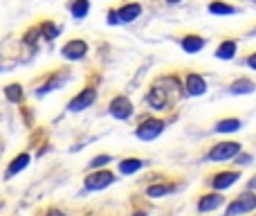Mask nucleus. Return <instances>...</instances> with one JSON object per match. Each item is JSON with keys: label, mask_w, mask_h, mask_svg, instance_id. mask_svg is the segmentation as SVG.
I'll use <instances>...</instances> for the list:
<instances>
[{"label": "nucleus", "mask_w": 256, "mask_h": 216, "mask_svg": "<svg viewBox=\"0 0 256 216\" xmlns=\"http://www.w3.org/2000/svg\"><path fill=\"white\" fill-rule=\"evenodd\" d=\"M68 81V75H61V77H56V79H52L50 84H45L43 88L38 90V95H45V93H52V90H56V88H61L63 84Z\"/></svg>", "instance_id": "nucleus-23"}, {"label": "nucleus", "mask_w": 256, "mask_h": 216, "mask_svg": "<svg viewBox=\"0 0 256 216\" xmlns=\"http://www.w3.org/2000/svg\"><path fill=\"white\" fill-rule=\"evenodd\" d=\"M61 54L66 59H70V61H79V59H84L86 54H88V43L81 41V39H74V41H70V43L63 45Z\"/></svg>", "instance_id": "nucleus-6"}, {"label": "nucleus", "mask_w": 256, "mask_h": 216, "mask_svg": "<svg viewBox=\"0 0 256 216\" xmlns=\"http://www.w3.org/2000/svg\"><path fill=\"white\" fill-rule=\"evenodd\" d=\"M252 209H256V196L254 194H243L227 207L225 216H240V214L252 212Z\"/></svg>", "instance_id": "nucleus-3"}, {"label": "nucleus", "mask_w": 256, "mask_h": 216, "mask_svg": "<svg viewBox=\"0 0 256 216\" xmlns=\"http://www.w3.org/2000/svg\"><path fill=\"white\" fill-rule=\"evenodd\" d=\"M240 126H243V122L240 119H220V122L216 124V133H236L240 131Z\"/></svg>", "instance_id": "nucleus-18"}, {"label": "nucleus", "mask_w": 256, "mask_h": 216, "mask_svg": "<svg viewBox=\"0 0 256 216\" xmlns=\"http://www.w3.org/2000/svg\"><path fill=\"white\" fill-rule=\"evenodd\" d=\"M171 191H173L171 185H150L148 189H146V194H148L150 198H160V196H166V194H171Z\"/></svg>", "instance_id": "nucleus-22"}, {"label": "nucleus", "mask_w": 256, "mask_h": 216, "mask_svg": "<svg viewBox=\"0 0 256 216\" xmlns=\"http://www.w3.org/2000/svg\"><path fill=\"white\" fill-rule=\"evenodd\" d=\"M58 32H61V27L52 25V23H43V25H40V34H43V39H48V41L56 39Z\"/></svg>", "instance_id": "nucleus-24"}, {"label": "nucleus", "mask_w": 256, "mask_h": 216, "mask_svg": "<svg viewBox=\"0 0 256 216\" xmlns=\"http://www.w3.org/2000/svg\"><path fill=\"white\" fill-rule=\"evenodd\" d=\"M88 12H90V0H72L70 3V14L76 18V21L86 18Z\"/></svg>", "instance_id": "nucleus-16"}, {"label": "nucleus", "mask_w": 256, "mask_h": 216, "mask_svg": "<svg viewBox=\"0 0 256 216\" xmlns=\"http://www.w3.org/2000/svg\"><path fill=\"white\" fill-rule=\"evenodd\" d=\"M94 102H97V90L86 88V90H81L74 99H70L68 110H72V113H81V110H86L88 106H92Z\"/></svg>", "instance_id": "nucleus-4"}, {"label": "nucleus", "mask_w": 256, "mask_h": 216, "mask_svg": "<svg viewBox=\"0 0 256 216\" xmlns=\"http://www.w3.org/2000/svg\"><path fill=\"white\" fill-rule=\"evenodd\" d=\"M250 189H256V176L252 178V180H250Z\"/></svg>", "instance_id": "nucleus-28"}, {"label": "nucleus", "mask_w": 256, "mask_h": 216, "mask_svg": "<svg viewBox=\"0 0 256 216\" xmlns=\"http://www.w3.org/2000/svg\"><path fill=\"white\" fill-rule=\"evenodd\" d=\"M30 164V155L27 153H20V155H16V158L12 160V164H9V169H7V173H4V178H14L16 173H20L22 169Z\"/></svg>", "instance_id": "nucleus-15"}, {"label": "nucleus", "mask_w": 256, "mask_h": 216, "mask_svg": "<svg viewBox=\"0 0 256 216\" xmlns=\"http://www.w3.org/2000/svg\"><path fill=\"white\" fill-rule=\"evenodd\" d=\"M162 131H164V122H160V119H146V122H142L140 126H137L135 135L144 142H150L162 135Z\"/></svg>", "instance_id": "nucleus-2"}, {"label": "nucleus", "mask_w": 256, "mask_h": 216, "mask_svg": "<svg viewBox=\"0 0 256 216\" xmlns=\"http://www.w3.org/2000/svg\"><path fill=\"white\" fill-rule=\"evenodd\" d=\"M252 36H256V30H254V32H252Z\"/></svg>", "instance_id": "nucleus-32"}, {"label": "nucleus", "mask_w": 256, "mask_h": 216, "mask_svg": "<svg viewBox=\"0 0 256 216\" xmlns=\"http://www.w3.org/2000/svg\"><path fill=\"white\" fill-rule=\"evenodd\" d=\"M168 5H178V3H182V0H166Z\"/></svg>", "instance_id": "nucleus-30"}, {"label": "nucleus", "mask_w": 256, "mask_h": 216, "mask_svg": "<svg viewBox=\"0 0 256 216\" xmlns=\"http://www.w3.org/2000/svg\"><path fill=\"white\" fill-rule=\"evenodd\" d=\"M142 14V5L140 3H130V5H124V7L117 12V23H132L137 21Z\"/></svg>", "instance_id": "nucleus-9"}, {"label": "nucleus", "mask_w": 256, "mask_h": 216, "mask_svg": "<svg viewBox=\"0 0 256 216\" xmlns=\"http://www.w3.org/2000/svg\"><path fill=\"white\" fill-rule=\"evenodd\" d=\"M115 182V176L110 171H97V173H90L86 178V189L88 191H99V189H106L108 185Z\"/></svg>", "instance_id": "nucleus-5"}, {"label": "nucleus", "mask_w": 256, "mask_h": 216, "mask_svg": "<svg viewBox=\"0 0 256 216\" xmlns=\"http://www.w3.org/2000/svg\"><path fill=\"white\" fill-rule=\"evenodd\" d=\"M256 90V84L252 79H248V77H243V79H236L234 84L230 86V93L232 95H252Z\"/></svg>", "instance_id": "nucleus-13"}, {"label": "nucleus", "mask_w": 256, "mask_h": 216, "mask_svg": "<svg viewBox=\"0 0 256 216\" xmlns=\"http://www.w3.org/2000/svg\"><path fill=\"white\" fill-rule=\"evenodd\" d=\"M132 216H146L144 212H137V214H132Z\"/></svg>", "instance_id": "nucleus-31"}, {"label": "nucleus", "mask_w": 256, "mask_h": 216, "mask_svg": "<svg viewBox=\"0 0 256 216\" xmlns=\"http://www.w3.org/2000/svg\"><path fill=\"white\" fill-rule=\"evenodd\" d=\"M110 155H97V158H94L92 160V162H90V167H92V169H99V167H106V164L108 162H110Z\"/></svg>", "instance_id": "nucleus-25"}, {"label": "nucleus", "mask_w": 256, "mask_h": 216, "mask_svg": "<svg viewBox=\"0 0 256 216\" xmlns=\"http://www.w3.org/2000/svg\"><path fill=\"white\" fill-rule=\"evenodd\" d=\"M142 167H144V162H142L140 158H128V160H122L120 162V171L124 173V176H130V173L140 171Z\"/></svg>", "instance_id": "nucleus-19"}, {"label": "nucleus", "mask_w": 256, "mask_h": 216, "mask_svg": "<svg viewBox=\"0 0 256 216\" xmlns=\"http://www.w3.org/2000/svg\"><path fill=\"white\" fill-rule=\"evenodd\" d=\"M222 194H207L198 200V209L200 212H212V209H218L222 205Z\"/></svg>", "instance_id": "nucleus-12"}, {"label": "nucleus", "mask_w": 256, "mask_h": 216, "mask_svg": "<svg viewBox=\"0 0 256 216\" xmlns=\"http://www.w3.org/2000/svg\"><path fill=\"white\" fill-rule=\"evenodd\" d=\"M209 14H214V16H232V14H236V7H232L227 3H212L209 5Z\"/></svg>", "instance_id": "nucleus-20"}, {"label": "nucleus", "mask_w": 256, "mask_h": 216, "mask_svg": "<svg viewBox=\"0 0 256 216\" xmlns=\"http://www.w3.org/2000/svg\"><path fill=\"white\" fill-rule=\"evenodd\" d=\"M248 66H250V68H252V70H256V52H254V54H252V57H250V59H248Z\"/></svg>", "instance_id": "nucleus-27"}, {"label": "nucleus", "mask_w": 256, "mask_h": 216, "mask_svg": "<svg viewBox=\"0 0 256 216\" xmlns=\"http://www.w3.org/2000/svg\"><path fill=\"white\" fill-rule=\"evenodd\" d=\"M184 90H186V95H191V97H200V95L207 93V81H204V77L191 72V75H186Z\"/></svg>", "instance_id": "nucleus-7"}, {"label": "nucleus", "mask_w": 256, "mask_h": 216, "mask_svg": "<svg viewBox=\"0 0 256 216\" xmlns=\"http://www.w3.org/2000/svg\"><path fill=\"white\" fill-rule=\"evenodd\" d=\"M238 178H240V176H238L236 171H222V173H218V176H214L212 185H214V189L222 191V189H230V187L234 185Z\"/></svg>", "instance_id": "nucleus-10"}, {"label": "nucleus", "mask_w": 256, "mask_h": 216, "mask_svg": "<svg viewBox=\"0 0 256 216\" xmlns=\"http://www.w3.org/2000/svg\"><path fill=\"white\" fill-rule=\"evenodd\" d=\"M240 153V144L238 142H220V144H214V149L207 153V160L212 162H225L232 160Z\"/></svg>", "instance_id": "nucleus-1"}, {"label": "nucleus", "mask_w": 256, "mask_h": 216, "mask_svg": "<svg viewBox=\"0 0 256 216\" xmlns=\"http://www.w3.org/2000/svg\"><path fill=\"white\" fill-rule=\"evenodd\" d=\"M202 48H204V39H202V36L186 34L184 39H182V50H184L186 54H196V52H200Z\"/></svg>", "instance_id": "nucleus-14"}, {"label": "nucleus", "mask_w": 256, "mask_h": 216, "mask_svg": "<svg viewBox=\"0 0 256 216\" xmlns=\"http://www.w3.org/2000/svg\"><path fill=\"white\" fill-rule=\"evenodd\" d=\"M48 216H63V212H58V209H54V212H50Z\"/></svg>", "instance_id": "nucleus-29"}, {"label": "nucleus", "mask_w": 256, "mask_h": 216, "mask_svg": "<svg viewBox=\"0 0 256 216\" xmlns=\"http://www.w3.org/2000/svg\"><path fill=\"white\" fill-rule=\"evenodd\" d=\"M252 162V158H250L248 153H238L236 155V164H250Z\"/></svg>", "instance_id": "nucleus-26"}, {"label": "nucleus", "mask_w": 256, "mask_h": 216, "mask_svg": "<svg viewBox=\"0 0 256 216\" xmlns=\"http://www.w3.org/2000/svg\"><path fill=\"white\" fill-rule=\"evenodd\" d=\"M4 97L9 99V102L12 104H18L22 99V88L18 84H12V86H7V88H4Z\"/></svg>", "instance_id": "nucleus-21"}, {"label": "nucleus", "mask_w": 256, "mask_h": 216, "mask_svg": "<svg viewBox=\"0 0 256 216\" xmlns=\"http://www.w3.org/2000/svg\"><path fill=\"white\" fill-rule=\"evenodd\" d=\"M236 54V41H225V43L218 45L216 50V59H222V61H230Z\"/></svg>", "instance_id": "nucleus-17"}, {"label": "nucleus", "mask_w": 256, "mask_h": 216, "mask_svg": "<svg viewBox=\"0 0 256 216\" xmlns=\"http://www.w3.org/2000/svg\"><path fill=\"white\" fill-rule=\"evenodd\" d=\"M146 102H148V104H150V108H155V110L166 108V104H168L166 90H162V86H160V88H153L148 95H146Z\"/></svg>", "instance_id": "nucleus-11"}, {"label": "nucleus", "mask_w": 256, "mask_h": 216, "mask_svg": "<svg viewBox=\"0 0 256 216\" xmlns=\"http://www.w3.org/2000/svg\"><path fill=\"white\" fill-rule=\"evenodd\" d=\"M110 115L115 119H128L132 115V104L128 97H115L110 102Z\"/></svg>", "instance_id": "nucleus-8"}]
</instances>
